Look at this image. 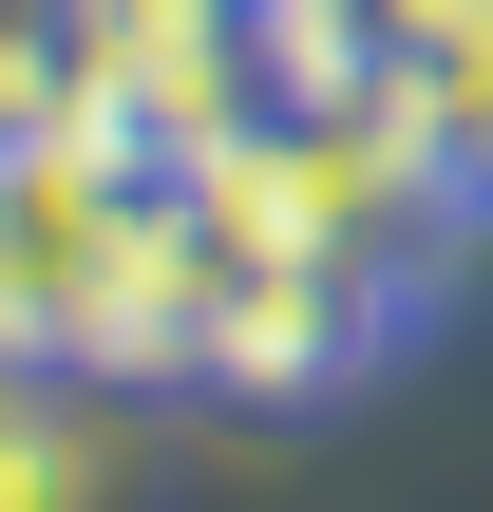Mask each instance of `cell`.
<instances>
[{
  "instance_id": "7a4b0ae2",
  "label": "cell",
  "mask_w": 493,
  "mask_h": 512,
  "mask_svg": "<svg viewBox=\"0 0 493 512\" xmlns=\"http://www.w3.org/2000/svg\"><path fill=\"white\" fill-rule=\"evenodd\" d=\"M380 95H399V133L493 209V0H418V19L380 38Z\"/></svg>"
},
{
  "instance_id": "6da1fadb",
  "label": "cell",
  "mask_w": 493,
  "mask_h": 512,
  "mask_svg": "<svg viewBox=\"0 0 493 512\" xmlns=\"http://www.w3.org/2000/svg\"><path fill=\"white\" fill-rule=\"evenodd\" d=\"M133 437L95 361H0V512H114Z\"/></svg>"
}]
</instances>
